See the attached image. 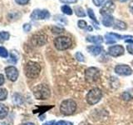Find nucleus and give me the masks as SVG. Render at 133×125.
<instances>
[{
	"label": "nucleus",
	"instance_id": "9",
	"mask_svg": "<svg viewBox=\"0 0 133 125\" xmlns=\"http://www.w3.org/2000/svg\"><path fill=\"white\" fill-rule=\"evenodd\" d=\"M114 10H115L114 3L112 1H108L104 4L101 9H100V14L103 16L111 15V14L114 12Z\"/></svg>",
	"mask_w": 133,
	"mask_h": 125
},
{
	"label": "nucleus",
	"instance_id": "39",
	"mask_svg": "<svg viewBox=\"0 0 133 125\" xmlns=\"http://www.w3.org/2000/svg\"><path fill=\"white\" fill-rule=\"evenodd\" d=\"M130 8H133V2H132V3H131V4H130Z\"/></svg>",
	"mask_w": 133,
	"mask_h": 125
},
{
	"label": "nucleus",
	"instance_id": "12",
	"mask_svg": "<svg viewBox=\"0 0 133 125\" xmlns=\"http://www.w3.org/2000/svg\"><path fill=\"white\" fill-rule=\"evenodd\" d=\"M32 43L36 46H43L48 41V37L44 33H37L32 37Z\"/></svg>",
	"mask_w": 133,
	"mask_h": 125
},
{
	"label": "nucleus",
	"instance_id": "40",
	"mask_svg": "<svg viewBox=\"0 0 133 125\" xmlns=\"http://www.w3.org/2000/svg\"><path fill=\"white\" fill-rule=\"evenodd\" d=\"M132 65H133V61H132Z\"/></svg>",
	"mask_w": 133,
	"mask_h": 125
},
{
	"label": "nucleus",
	"instance_id": "17",
	"mask_svg": "<svg viewBox=\"0 0 133 125\" xmlns=\"http://www.w3.org/2000/svg\"><path fill=\"white\" fill-rule=\"evenodd\" d=\"M8 114V108L3 103H0V119L5 118Z\"/></svg>",
	"mask_w": 133,
	"mask_h": 125
},
{
	"label": "nucleus",
	"instance_id": "22",
	"mask_svg": "<svg viewBox=\"0 0 133 125\" xmlns=\"http://www.w3.org/2000/svg\"><path fill=\"white\" fill-rule=\"evenodd\" d=\"M8 97V91L5 89H0V101L5 100Z\"/></svg>",
	"mask_w": 133,
	"mask_h": 125
},
{
	"label": "nucleus",
	"instance_id": "38",
	"mask_svg": "<svg viewBox=\"0 0 133 125\" xmlns=\"http://www.w3.org/2000/svg\"><path fill=\"white\" fill-rule=\"evenodd\" d=\"M0 125H9V124L7 123H0Z\"/></svg>",
	"mask_w": 133,
	"mask_h": 125
},
{
	"label": "nucleus",
	"instance_id": "1",
	"mask_svg": "<svg viewBox=\"0 0 133 125\" xmlns=\"http://www.w3.org/2000/svg\"><path fill=\"white\" fill-rule=\"evenodd\" d=\"M25 74L28 78H36L39 76L41 72V66L36 62L29 61L24 68Z\"/></svg>",
	"mask_w": 133,
	"mask_h": 125
},
{
	"label": "nucleus",
	"instance_id": "3",
	"mask_svg": "<svg viewBox=\"0 0 133 125\" xmlns=\"http://www.w3.org/2000/svg\"><path fill=\"white\" fill-rule=\"evenodd\" d=\"M77 110V103L72 99H66L60 105V111L63 115L69 116L73 114Z\"/></svg>",
	"mask_w": 133,
	"mask_h": 125
},
{
	"label": "nucleus",
	"instance_id": "11",
	"mask_svg": "<svg viewBox=\"0 0 133 125\" xmlns=\"http://www.w3.org/2000/svg\"><path fill=\"white\" fill-rule=\"evenodd\" d=\"M5 73L7 75V78L10 81L14 82L18 78V71L14 66H8L5 68Z\"/></svg>",
	"mask_w": 133,
	"mask_h": 125
},
{
	"label": "nucleus",
	"instance_id": "13",
	"mask_svg": "<svg viewBox=\"0 0 133 125\" xmlns=\"http://www.w3.org/2000/svg\"><path fill=\"white\" fill-rule=\"evenodd\" d=\"M87 50H88V52L91 54V55L97 56L102 53V47L98 46V45L97 46H89V47H87Z\"/></svg>",
	"mask_w": 133,
	"mask_h": 125
},
{
	"label": "nucleus",
	"instance_id": "16",
	"mask_svg": "<svg viewBox=\"0 0 133 125\" xmlns=\"http://www.w3.org/2000/svg\"><path fill=\"white\" fill-rule=\"evenodd\" d=\"M127 23L122 22L121 20H115L114 24H113V28L114 29H117V30H125L127 29Z\"/></svg>",
	"mask_w": 133,
	"mask_h": 125
},
{
	"label": "nucleus",
	"instance_id": "23",
	"mask_svg": "<svg viewBox=\"0 0 133 125\" xmlns=\"http://www.w3.org/2000/svg\"><path fill=\"white\" fill-rule=\"evenodd\" d=\"M9 36H10L9 33H8V32H1L0 33V42L8 40Z\"/></svg>",
	"mask_w": 133,
	"mask_h": 125
},
{
	"label": "nucleus",
	"instance_id": "35",
	"mask_svg": "<svg viewBox=\"0 0 133 125\" xmlns=\"http://www.w3.org/2000/svg\"><path fill=\"white\" fill-rule=\"evenodd\" d=\"M55 124H56L55 121H54V120H51V121H48V122L44 123L43 125H55Z\"/></svg>",
	"mask_w": 133,
	"mask_h": 125
},
{
	"label": "nucleus",
	"instance_id": "34",
	"mask_svg": "<svg viewBox=\"0 0 133 125\" xmlns=\"http://www.w3.org/2000/svg\"><path fill=\"white\" fill-rule=\"evenodd\" d=\"M60 1L64 3H75L77 2V0H60Z\"/></svg>",
	"mask_w": 133,
	"mask_h": 125
},
{
	"label": "nucleus",
	"instance_id": "14",
	"mask_svg": "<svg viewBox=\"0 0 133 125\" xmlns=\"http://www.w3.org/2000/svg\"><path fill=\"white\" fill-rule=\"evenodd\" d=\"M115 19L111 15H107L103 16L102 18V24L105 27H111V25L114 24Z\"/></svg>",
	"mask_w": 133,
	"mask_h": 125
},
{
	"label": "nucleus",
	"instance_id": "33",
	"mask_svg": "<svg viewBox=\"0 0 133 125\" xmlns=\"http://www.w3.org/2000/svg\"><path fill=\"white\" fill-rule=\"evenodd\" d=\"M31 25L29 24V23H25L24 25H23V30L25 31V32H29L31 30Z\"/></svg>",
	"mask_w": 133,
	"mask_h": 125
},
{
	"label": "nucleus",
	"instance_id": "8",
	"mask_svg": "<svg viewBox=\"0 0 133 125\" xmlns=\"http://www.w3.org/2000/svg\"><path fill=\"white\" fill-rule=\"evenodd\" d=\"M115 73L121 76H130L132 74V69L127 64H118L115 67Z\"/></svg>",
	"mask_w": 133,
	"mask_h": 125
},
{
	"label": "nucleus",
	"instance_id": "4",
	"mask_svg": "<svg viewBox=\"0 0 133 125\" xmlns=\"http://www.w3.org/2000/svg\"><path fill=\"white\" fill-rule=\"evenodd\" d=\"M102 91L99 88H93L87 94V102L89 105H95L100 100L102 99Z\"/></svg>",
	"mask_w": 133,
	"mask_h": 125
},
{
	"label": "nucleus",
	"instance_id": "5",
	"mask_svg": "<svg viewBox=\"0 0 133 125\" xmlns=\"http://www.w3.org/2000/svg\"><path fill=\"white\" fill-rule=\"evenodd\" d=\"M101 77V72L97 68L90 67L85 71V80L89 83H93L99 80Z\"/></svg>",
	"mask_w": 133,
	"mask_h": 125
},
{
	"label": "nucleus",
	"instance_id": "2",
	"mask_svg": "<svg viewBox=\"0 0 133 125\" xmlns=\"http://www.w3.org/2000/svg\"><path fill=\"white\" fill-rule=\"evenodd\" d=\"M32 93L34 97L37 99L39 100H45L48 99L50 95H51V92H50V89L48 85L46 84H38L36 87L33 88Z\"/></svg>",
	"mask_w": 133,
	"mask_h": 125
},
{
	"label": "nucleus",
	"instance_id": "24",
	"mask_svg": "<svg viewBox=\"0 0 133 125\" xmlns=\"http://www.w3.org/2000/svg\"><path fill=\"white\" fill-rule=\"evenodd\" d=\"M122 98L124 100V101H130V100H131L132 97L128 92H124V93L122 94Z\"/></svg>",
	"mask_w": 133,
	"mask_h": 125
},
{
	"label": "nucleus",
	"instance_id": "18",
	"mask_svg": "<svg viewBox=\"0 0 133 125\" xmlns=\"http://www.w3.org/2000/svg\"><path fill=\"white\" fill-rule=\"evenodd\" d=\"M75 14L77 17H80V18H83V17L86 16V12L84 11V9L82 7H76L75 8Z\"/></svg>",
	"mask_w": 133,
	"mask_h": 125
},
{
	"label": "nucleus",
	"instance_id": "26",
	"mask_svg": "<svg viewBox=\"0 0 133 125\" xmlns=\"http://www.w3.org/2000/svg\"><path fill=\"white\" fill-rule=\"evenodd\" d=\"M8 50L5 48H3V47H0V57L8 58Z\"/></svg>",
	"mask_w": 133,
	"mask_h": 125
},
{
	"label": "nucleus",
	"instance_id": "19",
	"mask_svg": "<svg viewBox=\"0 0 133 125\" xmlns=\"http://www.w3.org/2000/svg\"><path fill=\"white\" fill-rule=\"evenodd\" d=\"M61 10L63 14H66V15H72V10L69 6L68 5H63L61 8Z\"/></svg>",
	"mask_w": 133,
	"mask_h": 125
},
{
	"label": "nucleus",
	"instance_id": "37",
	"mask_svg": "<svg viewBox=\"0 0 133 125\" xmlns=\"http://www.w3.org/2000/svg\"><path fill=\"white\" fill-rule=\"evenodd\" d=\"M21 125H35V124L32 123H23V124H21Z\"/></svg>",
	"mask_w": 133,
	"mask_h": 125
},
{
	"label": "nucleus",
	"instance_id": "27",
	"mask_svg": "<svg viewBox=\"0 0 133 125\" xmlns=\"http://www.w3.org/2000/svg\"><path fill=\"white\" fill-rule=\"evenodd\" d=\"M77 25H78V27L80 28H82V29H84V28H87V22L86 21H84V20H79L78 22H77Z\"/></svg>",
	"mask_w": 133,
	"mask_h": 125
},
{
	"label": "nucleus",
	"instance_id": "25",
	"mask_svg": "<svg viewBox=\"0 0 133 125\" xmlns=\"http://www.w3.org/2000/svg\"><path fill=\"white\" fill-rule=\"evenodd\" d=\"M75 58L79 62H85V57L83 56V54L81 52H77L76 54H75Z\"/></svg>",
	"mask_w": 133,
	"mask_h": 125
},
{
	"label": "nucleus",
	"instance_id": "29",
	"mask_svg": "<svg viewBox=\"0 0 133 125\" xmlns=\"http://www.w3.org/2000/svg\"><path fill=\"white\" fill-rule=\"evenodd\" d=\"M92 2L97 7H100L102 5L103 3L105 2V0H92Z\"/></svg>",
	"mask_w": 133,
	"mask_h": 125
},
{
	"label": "nucleus",
	"instance_id": "15",
	"mask_svg": "<svg viewBox=\"0 0 133 125\" xmlns=\"http://www.w3.org/2000/svg\"><path fill=\"white\" fill-rule=\"evenodd\" d=\"M87 42L89 43H92L95 44H101L102 42H103V38L102 36H87Z\"/></svg>",
	"mask_w": 133,
	"mask_h": 125
},
{
	"label": "nucleus",
	"instance_id": "32",
	"mask_svg": "<svg viewBox=\"0 0 133 125\" xmlns=\"http://www.w3.org/2000/svg\"><path fill=\"white\" fill-rule=\"evenodd\" d=\"M15 2L20 5H25L29 2V0H15Z\"/></svg>",
	"mask_w": 133,
	"mask_h": 125
},
{
	"label": "nucleus",
	"instance_id": "28",
	"mask_svg": "<svg viewBox=\"0 0 133 125\" xmlns=\"http://www.w3.org/2000/svg\"><path fill=\"white\" fill-rule=\"evenodd\" d=\"M55 125H73L71 122H68V121H63V120H61V121H58L57 123H56Z\"/></svg>",
	"mask_w": 133,
	"mask_h": 125
},
{
	"label": "nucleus",
	"instance_id": "30",
	"mask_svg": "<svg viewBox=\"0 0 133 125\" xmlns=\"http://www.w3.org/2000/svg\"><path fill=\"white\" fill-rule=\"evenodd\" d=\"M127 49L129 53L133 55V43H128V45H127Z\"/></svg>",
	"mask_w": 133,
	"mask_h": 125
},
{
	"label": "nucleus",
	"instance_id": "21",
	"mask_svg": "<svg viewBox=\"0 0 133 125\" xmlns=\"http://www.w3.org/2000/svg\"><path fill=\"white\" fill-rule=\"evenodd\" d=\"M87 14H88L89 18H90L91 20L95 21V23H97V24H98L97 20V18H96L95 14H94V12H93V10H92V9H91V8H87Z\"/></svg>",
	"mask_w": 133,
	"mask_h": 125
},
{
	"label": "nucleus",
	"instance_id": "7",
	"mask_svg": "<svg viewBox=\"0 0 133 125\" xmlns=\"http://www.w3.org/2000/svg\"><path fill=\"white\" fill-rule=\"evenodd\" d=\"M30 18L32 20H43L50 18V12L45 9H35L31 14Z\"/></svg>",
	"mask_w": 133,
	"mask_h": 125
},
{
	"label": "nucleus",
	"instance_id": "36",
	"mask_svg": "<svg viewBox=\"0 0 133 125\" xmlns=\"http://www.w3.org/2000/svg\"><path fill=\"white\" fill-rule=\"evenodd\" d=\"M4 81H5V79H4L3 75L0 73V86L3 84V83H4Z\"/></svg>",
	"mask_w": 133,
	"mask_h": 125
},
{
	"label": "nucleus",
	"instance_id": "6",
	"mask_svg": "<svg viewBox=\"0 0 133 125\" xmlns=\"http://www.w3.org/2000/svg\"><path fill=\"white\" fill-rule=\"evenodd\" d=\"M71 45H72V40L70 38L66 36L57 37L54 40V46L57 50H60V51L68 49Z\"/></svg>",
	"mask_w": 133,
	"mask_h": 125
},
{
	"label": "nucleus",
	"instance_id": "10",
	"mask_svg": "<svg viewBox=\"0 0 133 125\" xmlns=\"http://www.w3.org/2000/svg\"><path fill=\"white\" fill-rule=\"evenodd\" d=\"M125 52V49L122 45H113L108 48V53L111 57H119L122 56Z\"/></svg>",
	"mask_w": 133,
	"mask_h": 125
},
{
	"label": "nucleus",
	"instance_id": "20",
	"mask_svg": "<svg viewBox=\"0 0 133 125\" xmlns=\"http://www.w3.org/2000/svg\"><path fill=\"white\" fill-rule=\"evenodd\" d=\"M53 108V106H49V107H48V106H42V107H38V108L33 111V113H34V114H36V113H42V114H43V113L47 112L48 110L51 109V108Z\"/></svg>",
	"mask_w": 133,
	"mask_h": 125
},
{
	"label": "nucleus",
	"instance_id": "31",
	"mask_svg": "<svg viewBox=\"0 0 133 125\" xmlns=\"http://www.w3.org/2000/svg\"><path fill=\"white\" fill-rule=\"evenodd\" d=\"M63 30L62 28H58V27H53L52 28V33H62V31Z\"/></svg>",
	"mask_w": 133,
	"mask_h": 125
}]
</instances>
